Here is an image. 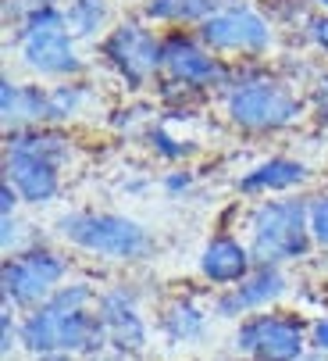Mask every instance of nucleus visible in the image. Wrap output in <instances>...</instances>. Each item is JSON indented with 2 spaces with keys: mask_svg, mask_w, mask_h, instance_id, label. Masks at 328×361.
Listing matches in <instances>:
<instances>
[{
  "mask_svg": "<svg viewBox=\"0 0 328 361\" xmlns=\"http://www.w3.org/2000/svg\"><path fill=\"white\" fill-rule=\"evenodd\" d=\"M93 300V290L86 283H72L61 286L46 304L32 307L22 322V343L39 354V357H53V354H93L103 347L107 333L100 315H89L86 307Z\"/></svg>",
  "mask_w": 328,
  "mask_h": 361,
  "instance_id": "f257e3e1",
  "label": "nucleus"
},
{
  "mask_svg": "<svg viewBox=\"0 0 328 361\" xmlns=\"http://www.w3.org/2000/svg\"><path fill=\"white\" fill-rule=\"evenodd\" d=\"M250 254L257 269L260 265H279L296 262L310 250V222H307V204L303 200H264L250 215Z\"/></svg>",
  "mask_w": 328,
  "mask_h": 361,
  "instance_id": "f03ea898",
  "label": "nucleus"
},
{
  "mask_svg": "<svg viewBox=\"0 0 328 361\" xmlns=\"http://www.w3.org/2000/svg\"><path fill=\"white\" fill-rule=\"evenodd\" d=\"M58 229L68 243L96 254L111 257V262H139L153 250L150 233L125 219V215H96V212H72L58 219Z\"/></svg>",
  "mask_w": 328,
  "mask_h": 361,
  "instance_id": "7ed1b4c3",
  "label": "nucleus"
},
{
  "mask_svg": "<svg viewBox=\"0 0 328 361\" xmlns=\"http://www.w3.org/2000/svg\"><path fill=\"white\" fill-rule=\"evenodd\" d=\"M22 58L29 68L46 75H72L79 72V58L68 36V18L53 8H39L29 15L22 29Z\"/></svg>",
  "mask_w": 328,
  "mask_h": 361,
  "instance_id": "20e7f679",
  "label": "nucleus"
},
{
  "mask_svg": "<svg viewBox=\"0 0 328 361\" xmlns=\"http://www.w3.org/2000/svg\"><path fill=\"white\" fill-rule=\"evenodd\" d=\"M65 262L53 250L36 247L25 254H15L4 262V272H0V283H4V297L18 307H39L46 304L53 293L61 290L65 279Z\"/></svg>",
  "mask_w": 328,
  "mask_h": 361,
  "instance_id": "39448f33",
  "label": "nucleus"
},
{
  "mask_svg": "<svg viewBox=\"0 0 328 361\" xmlns=\"http://www.w3.org/2000/svg\"><path fill=\"white\" fill-rule=\"evenodd\" d=\"M229 115L250 133H275L300 118V100L282 82H246L229 97Z\"/></svg>",
  "mask_w": 328,
  "mask_h": 361,
  "instance_id": "423d86ee",
  "label": "nucleus"
},
{
  "mask_svg": "<svg viewBox=\"0 0 328 361\" xmlns=\"http://www.w3.org/2000/svg\"><path fill=\"white\" fill-rule=\"evenodd\" d=\"M303 347L307 333L293 315H253L236 333V350L250 361H300Z\"/></svg>",
  "mask_w": 328,
  "mask_h": 361,
  "instance_id": "0eeeda50",
  "label": "nucleus"
},
{
  "mask_svg": "<svg viewBox=\"0 0 328 361\" xmlns=\"http://www.w3.org/2000/svg\"><path fill=\"white\" fill-rule=\"evenodd\" d=\"M103 54L111 58V65L132 82V86H143L157 68H160V43L139 29V25H122L107 36L103 43Z\"/></svg>",
  "mask_w": 328,
  "mask_h": 361,
  "instance_id": "6e6552de",
  "label": "nucleus"
},
{
  "mask_svg": "<svg viewBox=\"0 0 328 361\" xmlns=\"http://www.w3.org/2000/svg\"><path fill=\"white\" fill-rule=\"evenodd\" d=\"M200 39L214 50H264L271 32L253 11H222L200 25Z\"/></svg>",
  "mask_w": 328,
  "mask_h": 361,
  "instance_id": "1a4fd4ad",
  "label": "nucleus"
},
{
  "mask_svg": "<svg viewBox=\"0 0 328 361\" xmlns=\"http://www.w3.org/2000/svg\"><path fill=\"white\" fill-rule=\"evenodd\" d=\"M282 293H286V276L275 265H260L239 286H232L229 293L217 297L214 312L222 315V319H236V315L257 312V307H267L271 300H279Z\"/></svg>",
  "mask_w": 328,
  "mask_h": 361,
  "instance_id": "9d476101",
  "label": "nucleus"
},
{
  "mask_svg": "<svg viewBox=\"0 0 328 361\" xmlns=\"http://www.w3.org/2000/svg\"><path fill=\"white\" fill-rule=\"evenodd\" d=\"M250 272H253V254H250L246 243H239L229 233L207 240V247L200 254V276L207 283H214V286H239Z\"/></svg>",
  "mask_w": 328,
  "mask_h": 361,
  "instance_id": "9b49d317",
  "label": "nucleus"
},
{
  "mask_svg": "<svg viewBox=\"0 0 328 361\" xmlns=\"http://www.w3.org/2000/svg\"><path fill=\"white\" fill-rule=\"evenodd\" d=\"M96 315L103 322V333H107V343H115L122 354H136L143 350L146 343V326L143 319L136 315V304L125 290H115V293H103L96 300Z\"/></svg>",
  "mask_w": 328,
  "mask_h": 361,
  "instance_id": "f8f14e48",
  "label": "nucleus"
},
{
  "mask_svg": "<svg viewBox=\"0 0 328 361\" xmlns=\"http://www.w3.org/2000/svg\"><path fill=\"white\" fill-rule=\"evenodd\" d=\"M4 172H8V183L18 190V197L29 200V204H50L53 197H58V190H61L58 165H50L43 158H32V154L11 150Z\"/></svg>",
  "mask_w": 328,
  "mask_h": 361,
  "instance_id": "ddd939ff",
  "label": "nucleus"
},
{
  "mask_svg": "<svg viewBox=\"0 0 328 361\" xmlns=\"http://www.w3.org/2000/svg\"><path fill=\"white\" fill-rule=\"evenodd\" d=\"M160 65L172 72V79L186 82V86H210L222 79V68H217L214 58H207L203 50L186 39V36H172V39H164L160 47Z\"/></svg>",
  "mask_w": 328,
  "mask_h": 361,
  "instance_id": "4468645a",
  "label": "nucleus"
},
{
  "mask_svg": "<svg viewBox=\"0 0 328 361\" xmlns=\"http://www.w3.org/2000/svg\"><path fill=\"white\" fill-rule=\"evenodd\" d=\"M307 179V169L293 158H271V161H260L257 169H250L243 179H239V190L243 193H282V190H293Z\"/></svg>",
  "mask_w": 328,
  "mask_h": 361,
  "instance_id": "2eb2a0df",
  "label": "nucleus"
},
{
  "mask_svg": "<svg viewBox=\"0 0 328 361\" xmlns=\"http://www.w3.org/2000/svg\"><path fill=\"white\" fill-rule=\"evenodd\" d=\"M0 111H4L8 122H43V118H50L46 93L25 90V86H15V82L0 86Z\"/></svg>",
  "mask_w": 328,
  "mask_h": 361,
  "instance_id": "dca6fc26",
  "label": "nucleus"
},
{
  "mask_svg": "<svg viewBox=\"0 0 328 361\" xmlns=\"http://www.w3.org/2000/svg\"><path fill=\"white\" fill-rule=\"evenodd\" d=\"M160 329L164 336H168L172 343H189L203 333V312L196 304L189 300H175L164 307V315H160Z\"/></svg>",
  "mask_w": 328,
  "mask_h": 361,
  "instance_id": "f3484780",
  "label": "nucleus"
},
{
  "mask_svg": "<svg viewBox=\"0 0 328 361\" xmlns=\"http://www.w3.org/2000/svg\"><path fill=\"white\" fill-rule=\"evenodd\" d=\"M214 15V0H150L146 18L157 22H207Z\"/></svg>",
  "mask_w": 328,
  "mask_h": 361,
  "instance_id": "a211bd4d",
  "label": "nucleus"
},
{
  "mask_svg": "<svg viewBox=\"0 0 328 361\" xmlns=\"http://www.w3.org/2000/svg\"><path fill=\"white\" fill-rule=\"evenodd\" d=\"M11 150L32 154V158H43V161H50V165H58V161H65L68 143H65L61 136H50V133H15Z\"/></svg>",
  "mask_w": 328,
  "mask_h": 361,
  "instance_id": "6ab92c4d",
  "label": "nucleus"
},
{
  "mask_svg": "<svg viewBox=\"0 0 328 361\" xmlns=\"http://www.w3.org/2000/svg\"><path fill=\"white\" fill-rule=\"evenodd\" d=\"M100 22H103V4H100V0H75V4L68 8V25L79 36L93 32Z\"/></svg>",
  "mask_w": 328,
  "mask_h": 361,
  "instance_id": "aec40b11",
  "label": "nucleus"
},
{
  "mask_svg": "<svg viewBox=\"0 0 328 361\" xmlns=\"http://www.w3.org/2000/svg\"><path fill=\"white\" fill-rule=\"evenodd\" d=\"M79 104H82V93H79L75 86H58V90L46 93V111H50V118H68V115H75Z\"/></svg>",
  "mask_w": 328,
  "mask_h": 361,
  "instance_id": "412c9836",
  "label": "nucleus"
},
{
  "mask_svg": "<svg viewBox=\"0 0 328 361\" xmlns=\"http://www.w3.org/2000/svg\"><path fill=\"white\" fill-rule=\"evenodd\" d=\"M307 222L317 247H328V197H314L307 204Z\"/></svg>",
  "mask_w": 328,
  "mask_h": 361,
  "instance_id": "4be33fe9",
  "label": "nucleus"
},
{
  "mask_svg": "<svg viewBox=\"0 0 328 361\" xmlns=\"http://www.w3.org/2000/svg\"><path fill=\"white\" fill-rule=\"evenodd\" d=\"M153 147H157V154H164V158H186V154L193 150L189 143H179V140H172L164 129H153Z\"/></svg>",
  "mask_w": 328,
  "mask_h": 361,
  "instance_id": "5701e85b",
  "label": "nucleus"
},
{
  "mask_svg": "<svg viewBox=\"0 0 328 361\" xmlns=\"http://www.w3.org/2000/svg\"><path fill=\"white\" fill-rule=\"evenodd\" d=\"M15 208H18V190L4 183L0 186V212H4V219H15Z\"/></svg>",
  "mask_w": 328,
  "mask_h": 361,
  "instance_id": "b1692460",
  "label": "nucleus"
},
{
  "mask_svg": "<svg viewBox=\"0 0 328 361\" xmlns=\"http://www.w3.org/2000/svg\"><path fill=\"white\" fill-rule=\"evenodd\" d=\"M310 343H314L321 354H328V319H317V322L310 326Z\"/></svg>",
  "mask_w": 328,
  "mask_h": 361,
  "instance_id": "393cba45",
  "label": "nucleus"
},
{
  "mask_svg": "<svg viewBox=\"0 0 328 361\" xmlns=\"http://www.w3.org/2000/svg\"><path fill=\"white\" fill-rule=\"evenodd\" d=\"M0 326H4V354H11L15 340H22V329H15V322H11V312H8V307H4V319H0Z\"/></svg>",
  "mask_w": 328,
  "mask_h": 361,
  "instance_id": "a878e982",
  "label": "nucleus"
},
{
  "mask_svg": "<svg viewBox=\"0 0 328 361\" xmlns=\"http://www.w3.org/2000/svg\"><path fill=\"white\" fill-rule=\"evenodd\" d=\"M314 108H317V118L328 122V75L321 79V86L314 90Z\"/></svg>",
  "mask_w": 328,
  "mask_h": 361,
  "instance_id": "bb28decb",
  "label": "nucleus"
},
{
  "mask_svg": "<svg viewBox=\"0 0 328 361\" xmlns=\"http://www.w3.org/2000/svg\"><path fill=\"white\" fill-rule=\"evenodd\" d=\"M310 32H314V43L328 54V15H324V18H317V22L310 25Z\"/></svg>",
  "mask_w": 328,
  "mask_h": 361,
  "instance_id": "cd10ccee",
  "label": "nucleus"
},
{
  "mask_svg": "<svg viewBox=\"0 0 328 361\" xmlns=\"http://www.w3.org/2000/svg\"><path fill=\"white\" fill-rule=\"evenodd\" d=\"M18 243V222L15 219H4V250H11Z\"/></svg>",
  "mask_w": 328,
  "mask_h": 361,
  "instance_id": "c85d7f7f",
  "label": "nucleus"
},
{
  "mask_svg": "<svg viewBox=\"0 0 328 361\" xmlns=\"http://www.w3.org/2000/svg\"><path fill=\"white\" fill-rule=\"evenodd\" d=\"M186 186H189V176H186V172H182V176H172V179H168V190H186Z\"/></svg>",
  "mask_w": 328,
  "mask_h": 361,
  "instance_id": "c756f323",
  "label": "nucleus"
},
{
  "mask_svg": "<svg viewBox=\"0 0 328 361\" xmlns=\"http://www.w3.org/2000/svg\"><path fill=\"white\" fill-rule=\"evenodd\" d=\"M300 361H328V354H321V350H317V354H303Z\"/></svg>",
  "mask_w": 328,
  "mask_h": 361,
  "instance_id": "7c9ffc66",
  "label": "nucleus"
},
{
  "mask_svg": "<svg viewBox=\"0 0 328 361\" xmlns=\"http://www.w3.org/2000/svg\"><path fill=\"white\" fill-rule=\"evenodd\" d=\"M317 4H321V8H328V0H317Z\"/></svg>",
  "mask_w": 328,
  "mask_h": 361,
  "instance_id": "2f4dec72",
  "label": "nucleus"
}]
</instances>
